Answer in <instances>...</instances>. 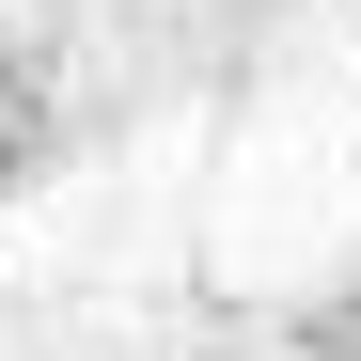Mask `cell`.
Returning a JSON list of instances; mask_svg holds the SVG:
<instances>
[{
	"label": "cell",
	"instance_id": "obj_1",
	"mask_svg": "<svg viewBox=\"0 0 361 361\" xmlns=\"http://www.w3.org/2000/svg\"><path fill=\"white\" fill-rule=\"evenodd\" d=\"M345 330H361V314H345V298H330V314H314V345H345Z\"/></svg>",
	"mask_w": 361,
	"mask_h": 361
},
{
	"label": "cell",
	"instance_id": "obj_2",
	"mask_svg": "<svg viewBox=\"0 0 361 361\" xmlns=\"http://www.w3.org/2000/svg\"><path fill=\"white\" fill-rule=\"evenodd\" d=\"M0 173H16V126H0Z\"/></svg>",
	"mask_w": 361,
	"mask_h": 361
}]
</instances>
